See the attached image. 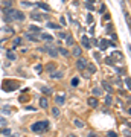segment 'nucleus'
Instances as JSON below:
<instances>
[{"instance_id":"obj_1","label":"nucleus","mask_w":131,"mask_h":137,"mask_svg":"<svg viewBox=\"0 0 131 137\" xmlns=\"http://www.w3.org/2000/svg\"><path fill=\"white\" fill-rule=\"evenodd\" d=\"M49 128V122L47 120H40V122H35L32 123L31 129L34 131V133H46Z\"/></svg>"},{"instance_id":"obj_2","label":"nucleus","mask_w":131,"mask_h":137,"mask_svg":"<svg viewBox=\"0 0 131 137\" xmlns=\"http://www.w3.org/2000/svg\"><path fill=\"white\" fill-rule=\"evenodd\" d=\"M14 14H15V9H12V8L3 9V20L6 21V23L14 21Z\"/></svg>"},{"instance_id":"obj_3","label":"nucleus","mask_w":131,"mask_h":137,"mask_svg":"<svg viewBox=\"0 0 131 137\" xmlns=\"http://www.w3.org/2000/svg\"><path fill=\"white\" fill-rule=\"evenodd\" d=\"M85 66H87V60L82 58V56H79V60H76V68H79V70H84Z\"/></svg>"},{"instance_id":"obj_4","label":"nucleus","mask_w":131,"mask_h":137,"mask_svg":"<svg viewBox=\"0 0 131 137\" xmlns=\"http://www.w3.org/2000/svg\"><path fill=\"white\" fill-rule=\"evenodd\" d=\"M31 18H32V20H35V21H43V20H46V18H47V15H44V14H38V12H32V14H31Z\"/></svg>"},{"instance_id":"obj_5","label":"nucleus","mask_w":131,"mask_h":137,"mask_svg":"<svg viewBox=\"0 0 131 137\" xmlns=\"http://www.w3.org/2000/svg\"><path fill=\"white\" fill-rule=\"evenodd\" d=\"M44 52H47L50 56H53V58H56V56H58L56 49H55V47H50V46H44Z\"/></svg>"},{"instance_id":"obj_6","label":"nucleus","mask_w":131,"mask_h":137,"mask_svg":"<svg viewBox=\"0 0 131 137\" xmlns=\"http://www.w3.org/2000/svg\"><path fill=\"white\" fill-rule=\"evenodd\" d=\"M81 44H82V47H84V49H90V47H92V41H90V40L85 37V35L81 38Z\"/></svg>"},{"instance_id":"obj_7","label":"nucleus","mask_w":131,"mask_h":137,"mask_svg":"<svg viewBox=\"0 0 131 137\" xmlns=\"http://www.w3.org/2000/svg\"><path fill=\"white\" fill-rule=\"evenodd\" d=\"M62 76H64V72H62V70H56V72L50 73V78H52V79H61Z\"/></svg>"},{"instance_id":"obj_8","label":"nucleus","mask_w":131,"mask_h":137,"mask_svg":"<svg viewBox=\"0 0 131 137\" xmlns=\"http://www.w3.org/2000/svg\"><path fill=\"white\" fill-rule=\"evenodd\" d=\"M87 104H88V107H92V108H96V107L99 105V102H98V99H96V98H88Z\"/></svg>"},{"instance_id":"obj_9","label":"nucleus","mask_w":131,"mask_h":137,"mask_svg":"<svg viewBox=\"0 0 131 137\" xmlns=\"http://www.w3.org/2000/svg\"><path fill=\"white\" fill-rule=\"evenodd\" d=\"M55 102H56L58 105H62V104L66 102V96H64V94H58V96H55Z\"/></svg>"},{"instance_id":"obj_10","label":"nucleus","mask_w":131,"mask_h":137,"mask_svg":"<svg viewBox=\"0 0 131 137\" xmlns=\"http://www.w3.org/2000/svg\"><path fill=\"white\" fill-rule=\"evenodd\" d=\"M14 20L23 21V20H25V14L21 12V11H15V14H14Z\"/></svg>"},{"instance_id":"obj_11","label":"nucleus","mask_w":131,"mask_h":137,"mask_svg":"<svg viewBox=\"0 0 131 137\" xmlns=\"http://www.w3.org/2000/svg\"><path fill=\"white\" fill-rule=\"evenodd\" d=\"M98 46H99V50H105L108 47V41L107 40H101V41H98Z\"/></svg>"},{"instance_id":"obj_12","label":"nucleus","mask_w":131,"mask_h":137,"mask_svg":"<svg viewBox=\"0 0 131 137\" xmlns=\"http://www.w3.org/2000/svg\"><path fill=\"white\" fill-rule=\"evenodd\" d=\"M40 107L41 108H47L49 107V101H47V98H40Z\"/></svg>"},{"instance_id":"obj_13","label":"nucleus","mask_w":131,"mask_h":137,"mask_svg":"<svg viewBox=\"0 0 131 137\" xmlns=\"http://www.w3.org/2000/svg\"><path fill=\"white\" fill-rule=\"evenodd\" d=\"M110 58H116V61H122V60H123V55L116 50V52H113V55L110 56Z\"/></svg>"},{"instance_id":"obj_14","label":"nucleus","mask_w":131,"mask_h":137,"mask_svg":"<svg viewBox=\"0 0 131 137\" xmlns=\"http://www.w3.org/2000/svg\"><path fill=\"white\" fill-rule=\"evenodd\" d=\"M37 6L41 8L43 11H46V12H50V6H49V5H46V3H37Z\"/></svg>"},{"instance_id":"obj_15","label":"nucleus","mask_w":131,"mask_h":137,"mask_svg":"<svg viewBox=\"0 0 131 137\" xmlns=\"http://www.w3.org/2000/svg\"><path fill=\"white\" fill-rule=\"evenodd\" d=\"M40 38L44 40V41H52V40H53V37L49 35V34H41V35H40Z\"/></svg>"},{"instance_id":"obj_16","label":"nucleus","mask_w":131,"mask_h":137,"mask_svg":"<svg viewBox=\"0 0 131 137\" xmlns=\"http://www.w3.org/2000/svg\"><path fill=\"white\" fill-rule=\"evenodd\" d=\"M102 87H104V90H107L108 91V93H113V87H111V85L110 84H108V82H102Z\"/></svg>"},{"instance_id":"obj_17","label":"nucleus","mask_w":131,"mask_h":137,"mask_svg":"<svg viewBox=\"0 0 131 137\" xmlns=\"http://www.w3.org/2000/svg\"><path fill=\"white\" fill-rule=\"evenodd\" d=\"M66 44H67V46H73V44H75V40H73L72 35H67V37H66Z\"/></svg>"},{"instance_id":"obj_18","label":"nucleus","mask_w":131,"mask_h":137,"mask_svg":"<svg viewBox=\"0 0 131 137\" xmlns=\"http://www.w3.org/2000/svg\"><path fill=\"white\" fill-rule=\"evenodd\" d=\"M73 123H75V127H78V128H84V122L81 120V119H75Z\"/></svg>"},{"instance_id":"obj_19","label":"nucleus","mask_w":131,"mask_h":137,"mask_svg":"<svg viewBox=\"0 0 131 137\" xmlns=\"http://www.w3.org/2000/svg\"><path fill=\"white\" fill-rule=\"evenodd\" d=\"M56 52L61 53V55H64V56L69 55V52H67V49H66V47H58V49H56Z\"/></svg>"},{"instance_id":"obj_20","label":"nucleus","mask_w":131,"mask_h":137,"mask_svg":"<svg viewBox=\"0 0 131 137\" xmlns=\"http://www.w3.org/2000/svg\"><path fill=\"white\" fill-rule=\"evenodd\" d=\"M27 29H29L31 32H37V34H40V32H41V29H40L38 26H34V25H31L29 27H27Z\"/></svg>"},{"instance_id":"obj_21","label":"nucleus","mask_w":131,"mask_h":137,"mask_svg":"<svg viewBox=\"0 0 131 137\" xmlns=\"http://www.w3.org/2000/svg\"><path fill=\"white\" fill-rule=\"evenodd\" d=\"M47 27H50V29H60V27H61V25H56V23L49 21V23H47Z\"/></svg>"},{"instance_id":"obj_22","label":"nucleus","mask_w":131,"mask_h":137,"mask_svg":"<svg viewBox=\"0 0 131 137\" xmlns=\"http://www.w3.org/2000/svg\"><path fill=\"white\" fill-rule=\"evenodd\" d=\"M11 5H12V0H6V2H3V3H2V8H3V9H8Z\"/></svg>"},{"instance_id":"obj_23","label":"nucleus","mask_w":131,"mask_h":137,"mask_svg":"<svg viewBox=\"0 0 131 137\" xmlns=\"http://www.w3.org/2000/svg\"><path fill=\"white\" fill-rule=\"evenodd\" d=\"M93 94H95V96H102V88L95 87V88H93Z\"/></svg>"},{"instance_id":"obj_24","label":"nucleus","mask_w":131,"mask_h":137,"mask_svg":"<svg viewBox=\"0 0 131 137\" xmlns=\"http://www.w3.org/2000/svg\"><path fill=\"white\" fill-rule=\"evenodd\" d=\"M81 52H82V50H81V47H78V46L73 49V55H75V56H81Z\"/></svg>"},{"instance_id":"obj_25","label":"nucleus","mask_w":131,"mask_h":137,"mask_svg":"<svg viewBox=\"0 0 131 137\" xmlns=\"http://www.w3.org/2000/svg\"><path fill=\"white\" fill-rule=\"evenodd\" d=\"M6 56H8V60H11V61H14V60H15V53L12 52V50H9V52L6 53Z\"/></svg>"},{"instance_id":"obj_26","label":"nucleus","mask_w":131,"mask_h":137,"mask_svg":"<svg viewBox=\"0 0 131 137\" xmlns=\"http://www.w3.org/2000/svg\"><path fill=\"white\" fill-rule=\"evenodd\" d=\"M72 85H73V87H78V85H79V78L78 76L72 78Z\"/></svg>"},{"instance_id":"obj_27","label":"nucleus","mask_w":131,"mask_h":137,"mask_svg":"<svg viewBox=\"0 0 131 137\" xmlns=\"http://www.w3.org/2000/svg\"><path fill=\"white\" fill-rule=\"evenodd\" d=\"M85 67L90 70V73H95L96 72V66H93V64H88V62H87V66H85Z\"/></svg>"},{"instance_id":"obj_28","label":"nucleus","mask_w":131,"mask_h":137,"mask_svg":"<svg viewBox=\"0 0 131 137\" xmlns=\"http://www.w3.org/2000/svg\"><path fill=\"white\" fill-rule=\"evenodd\" d=\"M46 68H47V72L52 73V72L55 70V64H53V62H50V64H47V66H46Z\"/></svg>"},{"instance_id":"obj_29","label":"nucleus","mask_w":131,"mask_h":137,"mask_svg":"<svg viewBox=\"0 0 131 137\" xmlns=\"http://www.w3.org/2000/svg\"><path fill=\"white\" fill-rule=\"evenodd\" d=\"M105 104H107V105H111V104H113V98H111L110 94L105 96Z\"/></svg>"},{"instance_id":"obj_30","label":"nucleus","mask_w":131,"mask_h":137,"mask_svg":"<svg viewBox=\"0 0 131 137\" xmlns=\"http://www.w3.org/2000/svg\"><path fill=\"white\" fill-rule=\"evenodd\" d=\"M21 6H23V8H31V6H34V3H31V2H21Z\"/></svg>"},{"instance_id":"obj_31","label":"nucleus","mask_w":131,"mask_h":137,"mask_svg":"<svg viewBox=\"0 0 131 137\" xmlns=\"http://www.w3.org/2000/svg\"><path fill=\"white\" fill-rule=\"evenodd\" d=\"M41 91H43V93H46V94H50V93H52V90L47 88V87H41Z\"/></svg>"},{"instance_id":"obj_32","label":"nucleus","mask_w":131,"mask_h":137,"mask_svg":"<svg viewBox=\"0 0 131 137\" xmlns=\"http://www.w3.org/2000/svg\"><path fill=\"white\" fill-rule=\"evenodd\" d=\"M105 62L108 66H114V60H111V58H105Z\"/></svg>"},{"instance_id":"obj_33","label":"nucleus","mask_w":131,"mask_h":137,"mask_svg":"<svg viewBox=\"0 0 131 137\" xmlns=\"http://www.w3.org/2000/svg\"><path fill=\"white\" fill-rule=\"evenodd\" d=\"M52 113H53V116H55V117H58V116H60V110H58V108H52Z\"/></svg>"},{"instance_id":"obj_34","label":"nucleus","mask_w":131,"mask_h":137,"mask_svg":"<svg viewBox=\"0 0 131 137\" xmlns=\"http://www.w3.org/2000/svg\"><path fill=\"white\" fill-rule=\"evenodd\" d=\"M26 38H29V40H32V41H37V37H34V35H31V34H26Z\"/></svg>"},{"instance_id":"obj_35","label":"nucleus","mask_w":131,"mask_h":137,"mask_svg":"<svg viewBox=\"0 0 131 137\" xmlns=\"http://www.w3.org/2000/svg\"><path fill=\"white\" fill-rule=\"evenodd\" d=\"M20 43H21V38H15L14 40V46H20Z\"/></svg>"},{"instance_id":"obj_36","label":"nucleus","mask_w":131,"mask_h":137,"mask_svg":"<svg viewBox=\"0 0 131 137\" xmlns=\"http://www.w3.org/2000/svg\"><path fill=\"white\" fill-rule=\"evenodd\" d=\"M35 70H37L38 73H41V72H43V66H35Z\"/></svg>"},{"instance_id":"obj_37","label":"nucleus","mask_w":131,"mask_h":137,"mask_svg":"<svg viewBox=\"0 0 131 137\" xmlns=\"http://www.w3.org/2000/svg\"><path fill=\"white\" fill-rule=\"evenodd\" d=\"M26 110H27V111H35L37 108H34L32 105H27V107H26Z\"/></svg>"},{"instance_id":"obj_38","label":"nucleus","mask_w":131,"mask_h":137,"mask_svg":"<svg viewBox=\"0 0 131 137\" xmlns=\"http://www.w3.org/2000/svg\"><path fill=\"white\" fill-rule=\"evenodd\" d=\"M2 133H3L5 136H11V131H9V129H3V131H2Z\"/></svg>"},{"instance_id":"obj_39","label":"nucleus","mask_w":131,"mask_h":137,"mask_svg":"<svg viewBox=\"0 0 131 137\" xmlns=\"http://www.w3.org/2000/svg\"><path fill=\"white\" fill-rule=\"evenodd\" d=\"M107 136H108V137H117V134H116V133H113V131H111V133H108Z\"/></svg>"},{"instance_id":"obj_40","label":"nucleus","mask_w":131,"mask_h":137,"mask_svg":"<svg viewBox=\"0 0 131 137\" xmlns=\"http://www.w3.org/2000/svg\"><path fill=\"white\" fill-rule=\"evenodd\" d=\"M125 84H127V87L130 88V78L127 76V78H125Z\"/></svg>"},{"instance_id":"obj_41","label":"nucleus","mask_w":131,"mask_h":137,"mask_svg":"<svg viewBox=\"0 0 131 137\" xmlns=\"http://www.w3.org/2000/svg\"><path fill=\"white\" fill-rule=\"evenodd\" d=\"M87 137H98V134H96V133H88Z\"/></svg>"},{"instance_id":"obj_42","label":"nucleus","mask_w":131,"mask_h":137,"mask_svg":"<svg viewBox=\"0 0 131 137\" xmlns=\"http://www.w3.org/2000/svg\"><path fill=\"white\" fill-rule=\"evenodd\" d=\"M58 35H60V38H66V37H67V34H62V32H60Z\"/></svg>"},{"instance_id":"obj_43","label":"nucleus","mask_w":131,"mask_h":137,"mask_svg":"<svg viewBox=\"0 0 131 137\" xmlns=\"http://www.w3.org/2000/svg\"><path fill=\"white\" fill-rule=\"evenodd\" d=\"M87 9H88V11H93L95 8H93V5H88V3H87Z\"/></svg>"},{"instance_id":"obj_44","label":"nucleus","mask_w":131,"mask_h":137,"mask_svg":"<svg viewBox=\"0 0 131 137\" xmlns=\"http://www.w3.org/2000/svg\"><path fill=\"white\" fill-rule=\"evenodd\" d=\"M60 21H61V25H62V26L66 25V18H64V17H61V20H60Z\"/></svg>"},{"instance_id":"obj_45","label":"nucleus","mask_w":131,"mask_h":137,"mask_svg":"<svg viewBox=\"0 0 131 137\" xmlns=\"http://www.w3.org/2000/svg\"><path fill=\"white\" fill-rule=\"evenodd\" d=\"M87 21H88V23H92V21H93V18H92V15H87Z\"/></svg>"},{"instance_id":"obj_46","label":"nucleus","mask_w":131,"mask_h":137,"mask_svg":"<svg viewBox=\"0 0 131 137\" xmlns=\"http://www.w3.org/2000/svg\"><path fill=\"white\" fill-rule=\"evenodd\" d=\"M95 58L98 60V61H101V56H99V53H95Z\"/></svg>"},{"instance_id":"obj_47","label":"nucleus","mask_w":131,"mask_h":137,"mask_svg":"<svg viewBox=\"0 0 131 137\" xmlns=\"http://www.w3.org/2000/svg\"><path fill=\"white\" fill-rule=\"evenodd\" d=\"M87 2H90V5H92V3H93V2H95V0H87Z\"/></svg>"},{"instance_id":"obj_48","label":"nucleus","mask_w":131,"mask_h":137,"mask_svg":"<svg viewBox=\"0 0 131 137\" xmlns=\"http://www.w3.org/2000/svg\"><path fill=\"white\" fill-rule=\"evenodd\" d=\"M69 137H76V136H73V134H70V136H69Z\"/></svg>"},{"instance_id":"obj_49","label":"nucleus","mask_w":131,"mask_h":137,"mask_svg":"<svg viewBox=\"0 0 131 137\" xmlns=\"http://www.w3.org/2000/svg\"><path fill=\"white\" fill-rule=\"evenodd\" d=\"M0 133H2V131H0Z\"/></svg>"}]
</instances>
